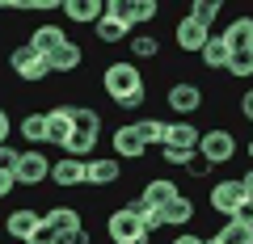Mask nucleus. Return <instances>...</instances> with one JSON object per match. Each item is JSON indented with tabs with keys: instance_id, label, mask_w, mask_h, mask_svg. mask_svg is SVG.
Masks as SVG:
<instances>
[{
	"instance_id": "nucleus-2",
	"label": "nucleus",
	"mask_w": 253,
	"mask_h": 244,
	"mask_svg": "<svg viewBox=\"0 0 253 244\" xmlns=\"http://www.w3.org/2000/svg\"><path fill=\"white\" fill-rule=\"evenodd\" d=\"M68 118H72V139H68L63 156L84 160V156L97 147V139H101V114L93 105H68Z\"/></svg>"
},
{
	"instance_id": "nucleus-36",
	"label": "nucleus",
	"mask_w": 253,
	"mask_h": 244,
	"mask_svg": "<svg viewBox=\"0 0 253 244\" xmlns=\"http://www.w3.org/2000/svg\"><path fill=\"white\" fill-rule=\"evenodd\" d=\"M232 223H241V227H253V202H245L241 210L232 215Z\"/></svg>"
},
{
	"instance_id": "nucleus-20",
	"label": "nucleus",
	"mask_w": 253,
	"mask_h": 244,
	"mask_svg": "<svg viewBox=\"0 0 253 244\" xmlns=\"http://www.w3.org/2000/svg\"><path fill=\"white\" fill-rule=\"evenodd\" d=\"M42 219H46L59 236L84 232V219H81V210H76V207H51V210H42Z\"/></svg>"
},
{
	"instance_id": "nucleus-41",
	"label": "nucleus",
	"mask_w": 253,
	"mask_h": 244,
	"mask_svg": "<svg viewBox=\"0 0 253 244\" xmlns=\"http://www.w3.org/2000/svg\"><path fill=\"white\" fill-rule=\"evenodd\" d=\"M241 114H245V118H249V122H253V89H249V93H245V97H241Z\"/></svg>"
},
{
	"instance_id": "nucleus-8",
	"label": "nucleus",
	"mask_w": 253,
	"mask_h": 244,
	"mask_svg": "<svg viewBox=\"0 0 253 244\" xmlns=\"http://www.w3.org/2000/svg\"><path fill=\"white\" fill-rule=\"evenodd\" d=\"M51 185H59V190L89 185V160H76V156H59V160H51Z\"/></svg>"
},
{
	"instance_id": "nucleus-32",
	"label": "nucleus",
	"mask_w": 253,
	"mask_h": 244,
	"mask_svg": "<svg viewBox=\"0 0 253 244\" xmlns=\"http://www.w3.org/2000/svg\"><path fill=\"white\" fill-rule=\"evenodd\" d=\"M26 244H59V232H55V227H51V223H46V219H42V227H38V232L30 236Z\"/></svg>"
},
{
	"instance_id": "nucleus-13",
	"label": "nucleus",
	"mask_w": 253,
	"mask_h": 244,
	"mask_svg": "<svg viewBox=\"0 0 253 244\" xmlns=\"http://www.w3.org/2000/svg\"><path fill=\"white\" fill-rule=\"evenodd\" d=\"M106 13L123 17L126 26H139V21H152V17H156V13H161V4H156V0H110Z\"/></svg>"
},
{
	"instance_id": "nucleus-16",
	"label": "nucleus",
	"mask_w": 253,
	"mask_h": 244,
	"mask_svg": "<svg viewBox=\"0 0 253 244\" xmlns=\"http://www.w3.org/2000/svg\"><path fill=\"white\" fill-rule=\"evenodd\" d=\"M59 9L68 13V21H76V26H97V21L106 17V0H63Z\"/></svg>"
},
{
	"instance_id": "nucleus-14",
	"label": "nucleus",
	"mask_w": 253,
	"mask_h": 244,
	"mask_svg": "<svg viewBox=\"0 0 253 244\" xmlns=\"http://www.w3.org/2000/svg\"><path fill=\"white\" fill-rule=\"evenodd\" d=\"M38 227H42V215H38V210H30V207H17V210H9V215H4V236H9V240H21V244H26Z\"/></svg>"
},
{
	"instance_id": "nucleus-11",
	"label": "nucleus",
	"mask_w": 253,
	"mask_h": 244,
	"mask_svg": "<svg viewBox=\"0 0 253 244\" xmlns=\"http://www.w3.org/2000/svg\"><path fill=\"white\" fill-rule=\"evenodd\" d=\"M177 198H181V194H177V185H173L169 177H152L135 202H139V210H169Z\"/></svg>"
},
{
	"instance_id": "nucleus-40",
	"label": "nucleus",
	"mask_w": 253,
	"mask_h": 244,
	"mask_svg": "<svg viewBox=\"0 0 253 244\" xmlns=\"http://www.w3.org/2000/svg\"><path fill=\"white\" fill-rule=\"evenodd\" d=\"M173 244H207V236H194V232H181Z\"/></svg>"
},
{
	"instance_id": "nucleus-35",
	"label": "nucleus",
	"mask_w": 253,
	"mask_h": 244,
	"mask_svg": "<svg viewBox=\"0 0 253 244\" xmlns=\"http://www.w3.org/2000/svg\"><path fill=\"white\" fill-rule=\"evenodd\" d=\"M211 169H215V164H211V160H203V156H194V160H190V164H186V173H190V177H199V181H203V177H207V173H211Z\"/></svg>"
},
{
	"instance_id": "nucleus-23",
	"label": "nucleus",
	"mask_w": 253,
	"mask_h": 244,
	"mask_svg": "<svg viewBox=\"0 0 253 244\" xmlns=\"http://www.w3.org/2000/svg\"><path fill=\"white\" fill-rule=\"evenodd\" d=\"M224 42L232 46V51H249V46H253V17H236V21H228Z\"/></svg>"
},
{
	"instance_id": "nucleus-31",
	"label": "nucleus",
	"mask_w": 253,
	"mask_h": 244,
	"mask_svg": "<svg viewBox=\"0 0 253 244\" xmlns=\"http://www.w3.org/2000/svg\"><path fill=\"white\" fill-rule=\"evenodd\" d=\"M219 13H224V4H219V0H194V4H190V17L203 21L207 30H211V21H215Z\"/></svg>"
},
{
	"instance_id": "nucleus-6",
	"label": "nucleus",
	"mask_w": 253,
	"mask_h": 244,
	"mask_svg": "<svg viewBox=\"0 0 253 244\" xmlns=\"http://www.w3.org/2000/svg\"><path fill=\"white\" fill-rule=\"evenodd\" d=\"M241 152V147H236V135L228 127H215V131H203V143H199V156L203 160H211L219 169V164H228L232 160V156Z\"/></svg>"
},
{
	"instance_id": "nucleus-28",
	"label": "nucleus",
	"mask_w": 253,
	"mask_h": 244,
	"mask_svg": "<svg viewBox=\"0 0 253 244\" xmlns=\"http://www.w3.org/2000/svg\"><path fill=\"white\" fill-rule=\"evenodd\" d=\"M224 72L236 76V80H253V46L249 51H232V59H228Z\"/></svg>"
},
{
	"instance_id": "nucleus-19",
	"label": "nucleus",
	"mask_w": 253,
	"mask_h": 244,
	"mask_svg": "<svg viewBox=\"0 0 253 244\" xmlns=\"http://www.w3.org/2000/svg\"><path fill=\"white\" fill-rule=\"evenodd\" d=\"M68 42H72V38L63 34V26H55V21H51V26H38L34 34H30V46H34L38 55H46V59H51L59 46H68Z\"/></svg>"
},
{
	"instance_id": "nucleus-29",
	"label": "nucleus",
	"mask_w": 253,
	"mask_h": 244,
	"mask_svg": "<svg viewBox=\"0 0 253 244\" xmlns=\"http://www.w3.org/2000/svg\"><path fill=\"white\" fill-rule=\"evenodd\" d=\"M190 219H194V202H190V198H177L169 210H165V223H169V227H186Z\"/></svg>"
},
{
	"instance_id": "nucleus-26",
	"label": "nucleus",
	"mask_w": 253,
	"mask_h": 244,
	"mask_svg": "<svg viewBox=\"0 0 253 244\" xmlns=\"http://www.w3.org/2000/svg\"><path fill=\"white\" fill-rule=\"evenodd\" d=\"M135 131H139V139H144V147H165V131H169V122H161V118H139Z\"/></svg>"
},
{
	"instance_id": "nucleus-10",
	"label": "nucleus",
	"mask_w": 253,
	"mask_h": 244,
	"mask_svg": "<svg viewBox=\"0 0 253 244\" xmlns=\"http://www.w3.org/2000/svg\"><path fill=\"white\" fill-rule=\"evenodd\" d=\"M165 101H169V109H173V114H181V118H186V114H199V109H203V89L194 80H173L169 93H165Z\"/></svg>"
},
{
	"instance_id": "nucleus-22",
	"label": "nucleus",
	"mask_w": 253,
	"mask_h": 244,
	"mask_svg": "<svg viewBox=\"0 0 253 244\" xmlns=\"http://www.w3.org/2000/svg\"><path fill=\"white\" fill-rule=\"evenodd\" d=\"M203 68H211V72H219V68H228V59H232V46L224 42V34H211V42L203 46Z\"/></svg>"
},
{
	"instance_id": "nucleus-12",
	"label": "nucleus",
	"mask_w": 253,
	"mask_h": 244,
	"mask_svg": "<svg viewBox=\"0 0 253 244\" xmlns=\"http://www.w3.org/2000/svg\"><path fill=\"white\" fill-rule=\"evenodd\" d=\"M173 42L181 46V55H203V46L211 42V30L203 26V21H194V17H181L177 21V30H173Z\"/></svg>"
},
{
	"instance_id": "nucleus-5",
	"label": "nucleus",
	"mask_w": 253,
	"mask_h": 244,
	"mask_svg": "<svg viewBox=\"0 0 253 244\" xmlns=\"http://www.w3.org/2000/svg\"><path fill=\"white\" fill-rule=\"evenodd\" d=\"M9 68H13V76H17V80H30V84H38V80H46V76H51V59H46V55H38L34 46H17V51L9 55Z\"/></svg>"
},
{
	"instance_id": "nucleus-34",
	"label": "nucleus",
	"mask_w": 253,
	"mask_h": 244,
	"mask_svg": "<svg viewBox=\"0 0 253 244\" xmlns=\"http://www.w3.org/2000/svg\"><path fill=\"white\" fill-rule=\"evenodd\" d=\"M17 160H21L17 147H0V173H17Z\"/></svg>"
},
{
	"instance_id": "nucleus-24",
	"label": "nucleus",
	"mask_w": 253,
	"mask_h": 244,
	"mask_svg": "<svg viewBox=\"0 0 253 244\" xmlns=\"http://www.w3.org/2000/svg\"><path fill=\"white\" fill-rule=\"evenodd\" d=\"M81 64H84V46H76V42L59 46V51L51 55V72H76Z\"/></svg>"
},
{
	"instance_id": "nucleus-25",
	"label": "nucleus",
	"mask_w": 253,
	"mask_h": 244,
	"mask_svg": "<svg viewBox=\"0 0 253 244\" xmlns=\"http://www.w3.org/2000/svg\"><path fill=\"white\" fill-rule=\"evenodd\" d=\"M207 244H253V227H241V223L228 219L215 236H207Z\"/></svg>"
},
{
	"instance_id": "nucleus-39",
	"label": "nucleus",
	"mask_w": 253,
	"mask_h": 244,
	"mask_svg": "<svg viewBox=\"0 0 253 244\" xmlns=\"http://www.w3.org/2000/svg\"><path fill=\"white\" fill-rule=\"evenodd\" d=\"M59 244H93V236H89V227H84V232H72V236H59Z\"/></svg>"
},
{
	"instance_id": "nucleus-33",
	"label": "nucleus",
	"mask_w": 253,
	"mask_h": 244,
	"mask_svg": "<svg viewBox=\"0 0 253 244\" xmlns=\"http://www.w3.org/2000/svg\"><path fill=\"white\" fill-rule=\"evenodd\" d=\"M139 219H144V232H148V236L165 227V210H139Z\"/></svg>"
},
{
	"instance_id": "nucleus-27",
	"label": "nucleus",
	"mask_w": 253,
	"mask_h": 244,
	"mask_svg": "<svg viewBox=\"0 0 253 244\" xmlns=\"http://www.w3.org/2000/svg\"><path fill=\"white\" fill-rule=\"evenodd\" d=\"M17 131H21L26 143H46V109H42V114H26Z\"/></svg>"
},
{
	"instance_id": "nucleus-21",
	"label": "nucleus",
	"mask_w": 253,
	"mask_h": 244,
	"mask_svg": "<svg viewBox=\"0 0 253 244\" xmlns=\"http://www.w3.org/2000/svg\"><path fill=\"white\" fill-rule=\"evenodd\" d=\"M93 30H97V42H106V46H118V42H126V38H131V26H126L123 17H114V13H106Z\"/></svg>"
},
{
	"instance_id": "nucleus-42",
	"label": "nucleus",
	"mask_w": 253,
	"mask_h": 244,
	"mask_svg": "<svg viewBox=\"0 0 253 244\" xmlns=\"http://www.w3.org/2000/svg\"><path fill=\"white\" fill-rule=\"evenodd\" d=\"M241 185H245V198L253 202V169H249V173H245V177H241Z\"/></svg>"
},
{
	"instance_id": "nucleus-15",
	"label": "nucleus",
	"mask_w": 253,
	"mask_h": 244,
	"mask_svg": "<svg viewBox=\"0 0 253 244\" xmlns=\"http://www.w3.org/2000/svg\"><path fill=\"white\" fill-rule=\"evenodd\" d=\"M110 143H114V160H139V156L148 152L144 139H139V131H135V122H126V127H114Z\"/></svg>"
},
{
	"instance_id": "nucleus-38",
	"label": "nucleus",
	"mask_w": 253,
	"mask_h": 244,
	"mask_svg": "<svg viewBox=\"0 0 253 244\" xmlns=\"http://www.w3.org/2000/svg\"><path fill=\"white\" fill-rule=\"evenodd\" d=\"M9 135H13V118L4 114V109H0V147L9 143Z\"/></svg>"
},
{
	"instance_id": "nucleus-37",
	"label": "nucleus",
	"mask_w": 253,
	"mask_h": 244,
	"mask_svg": "<svg viewBox=\"0 0 253 244\" xmlns=\"http://www.w3.org/2000/svg\"><path fill=\"white\" fill-rule=\"evenodd\" d=\"M13 190H17V177L13 173H0V198H9Z\"/></svg>"
},
{
	"instance_id": "nucleus-3",
	"label": "nucleus",
	"mask_w": 253,
	"mask_h": 244,
	"mask_svg": "<svg viewBox=\"0 0 253 244\" xmlns=\"http://www.w3.org/2000/svg\"><path fill=\"white\" fill-rule=\"evenodd\" d=\"M199 143H203V131L190 122V118H181V122H169V131H165V164H181L186 169L194 156H199Z\"/></svg>"
},
{
	"instance_id": "nucleus-7",
	"label": "nucleus",
	"mask_w": 253,
	"mask_h": 244,
	"mask_svg": "<svg viewBox=\"0 0 253 244\" xmlns=\"http://www.w3.org/2000/svg\"><path fill=\"white\" fill-rule=\"evenodd\" d=\"M207 202H211V210H215V215H228V219H232V215H236V210H241L249 198H245L241 177H232V181H219V185H211Z\"/></svg>"
},
{
	"instance_id": "nucleus-17",
	"label": "nucleus",
	"mask_w": 253,
	"mask_h": 244,
	"mask_svg": "<svg viewBox=\"0 0 253 244\" xmlns=\"http://www.w3.org/2000/svg\"><path fill=\"white\" fill-rule=\"evenodd\" d=\"M118 181H123V160H114V156H97V160H89V185L106 190V185H118Z\"/></svg>"
},
{
	"instance_id": "nucleus-43",
	"label": "nucleus",
	"mask_w": 253,
	"mask_h": 244,
	"mask_svg": "<svg viewBox=\"0 0 253 244\" xmlns=\"http://www.w3.org/2000/svg\"><path fill=\"white\" fill-rule=\"evenodd\" d=\"M131 244H152V236H139V240H131Z\"/></svg>"
},
{
	"instance_id": "nucleus-4",
	"label": "nucleus",
	"mask_w": 253,
	"mask_h": 244,
	"mask_svg": "<svg viewBox=\"0 0 253 244\" xmlns=\"http://www.w3.org/2000/svg\"><path fill=\"white\" fill-rule=\"evenodd\" d=\"M106 236H110V244H131V240H139V236H148L144 219H139V202L110 210L106 215Z\"/></svg>"
},
{
	"instance_id": "nucleus-18",
	"label": "nucleus",
	"mask_w": 253,
	"mask_h": 244,
	"mask_svg": "<svg viewBox=\"0 0 253 244\" xmlns=\"http://www.w3.org/2000/svg\"><path fill=\"white\" fill-rule=\"evenodd\" d=\"M68 139H72V118H68V105L46 109V143H51V147H68Z\"/></svg>"
},
{
	"instance_id": "nucleus-30",
	"label": "nucleus",
	"mask_w": 253,
	"mask_h": 244,
	"mask_svg": "<svg viewBox=\"0 0 253 244\" xmlns=\"http://www.w3.org/2000/svg\"><path fill=\"white\" fill-rule=\"evenodd\" d=\"M126 46H131V55H135V59H156V55H161V42H156V34H135Z\"/></svg>"
},
{
	"instance_id": "nucleus-1",
	"label": "nucleus",
	"mask_w": 253,
	"mask_h": 244,
	"mask_svg": "<svg viewBox=\"0 0 253 244\" xmlns=\"http://www.w3.org/2000/svg\"><path fill=\"white\" fill-rule=\"evenodd\" d=\"M101 89H106V97L114 101L118 109H139L148 101V84H144V76H139V68L131 64V59L110 64L106 72H101Z\"/></svg>"
},
{
	"instance_id": "nucleus-44",
	"label": "nucleus",
	"mask_w": 253,
	"mask_h": 244,
	"mask_svg": "<svg viewBox=\"0 0 253 244\" xmlns=\"http://www.w3.org/2000/svg\"><path fill=\"white\" fill-rule=\"evenodd\" d=\"M245 152H249V160H253V139H249V143H245Z\"/></svg>"
},
{
	"instance_id": "nucleus-9",
	"label": "nucleus",
	"mask_w": 253,
	"mask_h": 244,
	"mask_svg": "<svg viewBox=\"0 0 253 244\" xmlns=\"http://www.w3.org/2000/svg\"><path fill=\"white\" fill-rule=\"evenodd\" d=\"M17 185H26V190H34V185H42L46 177H51V160H46L38 147H26L21 152V160H17Z\"/></svg>"
}]
</instances>
